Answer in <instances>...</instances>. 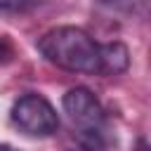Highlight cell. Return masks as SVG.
<instances>
[{
  "instance_id": "1",
  "label": "cell",
  "mask_w": 151,
  "mask_h": 151,
  "mask_svg": "<svg viewBox=\"0 0 151 151\" xmlns=\"http://www.w3.org/2000/svg\"><path fill=\"white\" fill-rule=\"evenodd\" d=\"M40 54L71 73H99V42L76 26H57L38 40Z\"/></svg>"
},
{
  "instance_id": "2",
  "label": "cell",
  "mask_w": 151,
  "mask_h": 151,
  "mask_svg": "<svg viewBox=\"0 0 151 151\" xmlns=\"http://www.w3.org/2000/svg\"><path fill=\"white\" fill-rule=\"evenodd\" d=\"M61 106L83 146H87L90 151H111L113 139L109 118L87 87H71L64 94Z\"/></svg>"
},
{
  "instance_id": "3",
  "label": "cell",
  "mask_w": 151,
  "mask_h": 151,
  "mask_svg": "<svg viewBox=\"0 0 151 151\" xmlns=\"http://www.w3.org/2000/svg\"><path fill=\"white\" fill-rule=\"evenodd\" d=\"M12 123L28 137H50L59 130V116L54 106L35 92H28L19 97L12 104Z\"/></svg>"
},
{
  "instance_id": "4",
  "label": "cell",
  "mask_w": 151,
  "mask_h": 151,
  "mask_svg": "<svg viewBox=\"0 0 151 151\" xmlns=\"http://www.w3.org/2000/svg\"><path fill=\"white\" fill-rule=\"evenodd\" d=\"M130 66V52L123 42H106L99 45V73L118 76L127 71Z\"/></svg>"
},
{
  "instance_id": "5",
  "label": "cell",
  "mask_w": 151,
  "mask_h": 151,
  "mask_svg": "<svg viewBox=\"0 0 151 151\" xmlns=\"http://www.w3.org/2000/svg\"><path fill=\"white\" fill-rule=\"evenodd\" d=\"M137 151H149V144H146V139H144V137L137 142Z\"/></svg>"
},
{
  "instance_id": "6",
  "label": "cell",
  "mask_w": 151,
  "mask_h": 151,
  "mask_svg": "<svg viewBox=\"0 0 151 151\" xmlns=\"http://www.w3.org/2000/svg\"><path fill=\"white\" fill-rule=\"evenodd\" d=\"M0 151H14L12 146H7V144H0Z\"/></svg>"
}]
</instances>
